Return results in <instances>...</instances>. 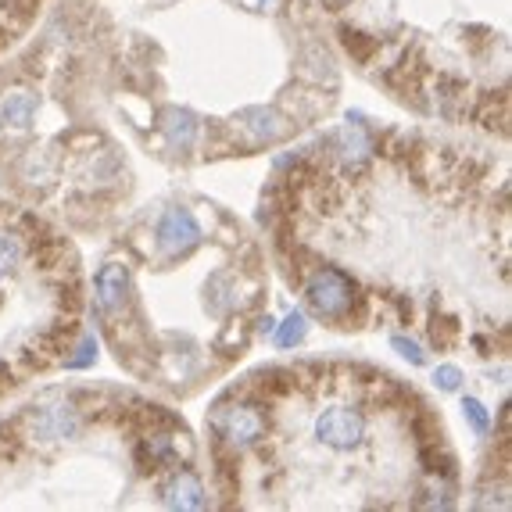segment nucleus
Wrapping results in <instances>:
<instances>
[{
    "instance_id": "obj_7",
    "label": "nucleus",
    "mask_w": 512,
    "mask_h": 512,
    "mask_svg": "<svg viewBox=\"0 0 512 512\" xmlns=\"http://www.w3.org/2000/svg\"><path fill=\"white\" fill-rule=\"evenodd\" d=\"M129 301V269L122 262H108L97 273V305L104 316H119Z\"/></svg>"
},
{
    "instance_id": "obj_3",
    "label": "nucleus",
    "mask_w": 512,
    "mask_h": 512,
    "mask_svg": "<svg viewBox=\"0 0 512 512\" xmlns=\"http://www.w3.org/2000/svg\"><path fill=\"white\" fill-rule=\"evenodd\" d=\"M22 427H26V437L43 444L54 441H72V437L83 430V416L72 402H43L26 409L22 416Z\"/></svg>"
},
{
    "instance_id": "obj_15",
    "label": "nucleus",
    "mask_w": 512,
    "mask_h": 512,
    "mask_svg": "<svg viewBox=\"0 0 512 512\" xmlns=\"http://www.w3.org/2000/svg\"><path fill=\"white\" fill-rule=\"evenodd\" d=\"M455 337H459V323H455V319H437L434 316V323H430V341H434L437 348H448Z\"/></svg>"
},
{
    "instance_id": "obj_1",
    "label": "nucleus",
    "mask_w": 512,
    "mask_h": 512,
    "mask_svg": "<svg viewBox=\"0 0 512 512\" xmlns=\"http://www.w3.org/2000/svg\"><path fill=\"white\" fill-rule=\"evenodd\" d=\"M305 301L323 319H348L359 301V287L341 269H316L305 283Z\"/></svg>"
},
{
    "instance_id": "obj_5",
    "label": "nucleus",
    "mask_w": 512,
    "mask_h": 512,
    "mask_svg": "<svg viewBox=\"0 0 512 512\" xmlns=\"http://www.w3.org/2000/svg\"><path fill=\"white\" fill-rule=\"evenodd\" d=\"M201 244V226L187 208H172L158 222V248L169 258H183Z\"/></svg>"
},
{
    "instance_id": "obj_13",
    "label": "nucleus",
    "mask_w": 512,
    "mask_h": 512,
    "mask_svg": "<svg viewBox=\"0 0 512 512\" xmlns=\"http://www.w3.org/2000/svg\"><path fill=\"white\" fill-rule=\"evenodd\" d=\"M305 330H308L305 316H301V312H291V316L280 323V330H276V344H280V348H294V344L305 341Z\"/></svg>"
},
{
    "instance_id": "obj_17",
    "label": "nucleus",
    "mask_w": 512,
    "mask_h": 512,
    "mask_svg": "<svg viewBox=\"0 0 512 512\" xmlns=\"http://www.w3.org/2000/svg\"><path fill=\"white\" fill-rule=\"evenodd\" d=\"M505 104H509V97H498V122H505ZM480 122H484V126H495V94H487L484 101H480Z\"/></svg>"
},
{
    "instance_id": "obj_22",
    "label": "nucleus",
    "mask_w": 512,
    "mask_h": 512,
    "mask_svg": "<svg viewBox=\"0 0 512 512\" xmlns=\"http://www.w3.org/2000/svg\"><path fill=\"white\" fill-rule=\"evenodd\" d=\"M8 40H11V36H8V29L0 26V47H4V43H8Z\"/></svg>"
},
{
    "instance_id": "obj_18",
    "label": "nucleus",
    "mask_w": 512,
    "mask_h": 512,
    "mask_svg": "<svg viewBox=\"0 0 512 512\" xmlns=\"http://www.w3.org/2000/svg\"><path fill=\"white\" fill-rule=\"evenodd\" d=\"M462 412H466V419L473 423V430H477V434H484L487 423H491V419H487V409H484V405H480L477 398H466V402H462Z\"/></svg>"
},
{
    "instance_id": "obj_19",
    "label": "nucleus",
    "mask_w": 512,
    "mask_h": 512,
    "mask_svg": "<svg viewBox=\"0 0 512 512\" xmlns=\"http://www.w3.org/2000/svg\"><path fill=\"white\" fill-rule=\"evenodd\" d=\"M434 384L441 387V391H459L462 373H459L455 366H437V369H434Z\"/></svg>"
},
{
    "instance_id": "obj_9",
    "label": "nucleus",
    "mask_w": 512,
    "mask_h": 512,
    "mask_svg": "<svg viewBox=\"0 0 512 512\" xmlns=\"http://www.w3.org/2000/svg\"><path fill=\"white\" fill-rule=\"evenodd\" d=\"M373 137H369V129L362 126V122H351V126H344L337 137H333V151H337V158H341L348 169H362V165L369 162V154H373Z\"/></svg>"
},
{
    "instance_id": "obj_12",
    "label": "nucleus",
    "mask_w": 512,
    "mask_h": 512,
    "mask_svg": "<svg viewBox=\"0 0 512 512\" xmlns=\"http://www.w3.org/2000/svg\"><path fill=\"white\" fill-rule=\"evenodd\" d=\"M341 40L355 61H369L376 51H380V40H376V36L359 33V29H341Z\"/></svg>"
},
{
    "instance_id": "obj_4",
    "label": "nucleus",
    "mask_w": 512,
    "mask_h": 512,
    "mask_svg": "<svg viewBox=\"0 0 512 512\" xmlns=\"http://www.w3.org/2000/svg\"><path fill=\"white\" fill-rule=\"evenodd\" d=\"M316 437L326 448L351 452V448H359L362 437H366V416H362L359 409H348V405H333V409L319 412Z\"/></svg>"
},
{
    "instance_id": "obj_16",
    "label": "nucleus",
    "mask_w": 512,
    "mask_h": 512,
    "mask_svg": "<svg viewBox=\"0 0 512 512\" xmlns=\"http://www.w3.org/2000/svg\"><path fill=\"white\" fill-rule=\"evenodd\" d=\"M94 359H97V341H94V337H83V341H79V348H76V355H69V359H65V369H86Z\"/></svg>"
},
{
    "instance_id": "obj_14",
    "label": "nucleus",
    "mask_w": 512,
    "mask_h": 512,
    "mask_svg": "<svg viewBox=\"0 0 512 512\" xmlns=\"http://www.w3.org/2000/svg\"><path fill=\"white\" fill-rule=\"evenodd\" d=\"M18 262H22V244H18V237H8V233H0V276H4V273H15Z\"/></svg>"
},
{
    "instance_id": "obj_8",
    "label": "nucleus",
    "mask_w": 512,
    "mask_h": 512,
    "mask_svg": "<svg viewBox=\"0 0 512 512\" xmlns=\"http://www.w3.org/2000/svg\"><path fill=\"white\" fill-rule=\"evenodd\" d=\"M162 502L169 509H180V512H194V509H205V484L197 480V473L190 470H176L162 487Z\"/></svg>"
},
{
    "instance_id": "obj_10",
    "label": "nucleus",
    "mask_w": 512,
    "mask_h": 512,
    "mask_svg": "<svg viewBox=\"0 0 512 512\" xmlns=\"http://www.w3.org/2000/svg\"><path fill=\"white\" fill-rule=\"evenodd\" d=\"M162 129H165V137H169L172 147H180V151H187V147H194L197 140V119H194V111L187 108H169L162 115Z\"/></svg>"
},
{
    "instance_id": "obj_2",
    "label": "nucleus",
    "mask_w": 512,
    "mask_h": 512,
    "mask_svg": "<svg viewBox=\"0 0 512 512\" xmlns=\"http://www.w3.org/2000/svg\"><path fill=\"white\" fill-rule=\"evenodd\" d=\"M212 430L222 444H230V448H248V444L262 441L265 430H269V419L258 405L248 402H230V405H219L212 412Z\"/></svg>"
},
{
    "instance_id": "obj_6",
    "label": "nucleus",
    "mask_w": 512,
    "mask_h": 512,
    "mask_svg": "<svg viewBox=\"0 0 512 512\" xmlns=\"http://www.w3.org/2000/svg\"><path fill=\"white\" fill-rule=\"evenodd\" d=\"M251 144H276V140L291 137V119L280 115L276 108H244L237 115Z\"/></svg>"
},
{
    "instance_id": "obj_20",
    "label": "nucleus",
    "mask_w": 512,
    "mask_h": 512,
    "mask_svg": "<svg viewBox=\"0 0 512 512\" xmlns=\"http://www.w3.org/2000/svg\"><path fill=\"white\" fill-rule=\"evenodd\" d=\"M391 344L398 348V355H402V359L412 362V366H423V351H419L416 341H409V337H394Z\"/></svg>"
},
{
    "instance_id": "obj_23",
    "label": "nucleus",
    "mask_w": 512,
    "mask_h": 512,
    "mask_svg": "<svg viewBox=\"0 0 512 512\" xmlns=\"http://www.w3.org/2000/svg\"><path fill=\"white\" fill-rule=\"evenodd\" d=\"M341 4H348V0H326V8H341Z\"/></svg>"
},
{
    "instance_id": "obj_21",
    "label": "nucleus",
    "mask_w": 512,
    "mask_h": 512,
    "mask_svg": "<svg viewBox=\"0 0 512 512\" xmlns=\"http://www.w3.org/2000/svg\"><path fill=\"white\" fill-rule=\"evenodd\" d=\"M36 4H40V0H8V11L15 18H22V22H26V18L36 11Z\"/></svg>"
},
{
    "instance_id": "obj_11",
    "label": "nucleus",
    "mask_w": 512,
    "mask_h": 512,
    "mask_svg": "<svg viewBox=\"0 0 512 512\" xmlns=\"http://www.w3.org/2000/svg\"><path fill=\"white\" fill-rule=\"evenodd\" d=\"M0 119L8 122V126H15V129L33 126L36 97L29 94V90H11V94H4V101H0Z\"/></svg>"
}]
</instances>
